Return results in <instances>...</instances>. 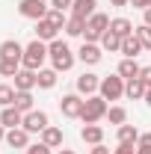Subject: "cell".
Segmentation results:
<instances>
[{"mask_svg": "<svg viewBox=\"0 0 151 154\" xmlns=\"http://www.w3.org/2000/svg\"><path fill=\"white\" fill-rule=\"evenodd\" d=\"M110 30V18L104 15V12H95L92 18L86 21V30H83V42H92V45H98L101 42V36Z\"/></svg>", "mask_w": 151, "mask_h": 154, "instance_id": "277c9868", "label": "cell"}, {"mask_svg": "<svg viewBox=\"0 0 151 154\" xmlns=\"http://www.w3.org/2000/svg\"><path fill=\"white\" fill-rule=\"evenodd\" d=\"M142 101H145V104H148V107H151V89H148V92H145V98H142Z\"/></svg>", "mask_w": 151, "mask_h": 154, "instance_id": "7bdbcfd3", "label": "cell"}, {"mask_svg": "<svg viewBox=\"0 0 151 154\" xmlns=\"http://www.w3.org/2000/svg\"><path fill=\"white\" fill-rule=\"evenodd\" d=\"M74 6V0H51V9H59V12H68Z\"/></svg>", "mask_w": 151, "mask_h": 154, "instance_id": "d6a6232c", "label": "cell"}, {"mask_svg": "<svg viewBox=\"0 0 151 154\" xmlns=\"http://www.w3.org/2000/svg\"><path fill=\"white\" fill-rule=\"evenodd\" d=\"M113 154H136V145H122V142H119V148H116Z\"/></svg>", "mask_w": 151, "mask_h": 154, "instance_id": "d590c367", "label": "cell"}, {"mask_svg": "<svg viewBox=\"0 0 151 154\" xmlns=\"http://www.w3.org/2000/svg\"><path fill=\"white\" fill-rule=\"evenodd\" d=\"M83 30H86V21H80V18H68V24H65V36H83Z\"/></svg>", "mask_w": 151, "mask_h": 154, "instance_id": "f546056e", "label": "cell"}, {"mask_svg": "<svg viewBox=\"0 0 151 154\" xmlns=\"http://www.w3.org/2000/svg\"><path fill=\"white\" fill-rule=\"evenodd\" d=\"M142 24H148V27H151V6L145 9V12H142Z\"/></svg>", "mask_w": 151, "mask_h": 154, "instance_id": "ab89813d", "label": "cell"}, {"mask_svg": "<svg viewBox=\"0 0 151 154\" xmlns=\"http://www.w3.org/2000/svg\"><path fill=\"white\" fill-rule=\"evenodd\" d=\"M139 71H142V65H139L136 59H122L116 74L122 77V80H133V77H139Z\"/></svg>", "mask_w": 151, "mask_h": 154, "instance_id": "d6986e66", "label": "cell"}, {"mask_svg": "<svg viewBox=\"0 0 151 154\" xmlns=\"http://www.w3.org/2000/svg\"><path fill=\"white\" fill-rule=\"evenodd\" d=\"M48 125H51V119H48L45 110H30V113H24V125H21V128H24L27 134H42Z\"/></svg>", "mask_w": 151, "mask_h": 154, "instance_id": "52a82bcc", "label": "cell"}, {"mask_svg": "<svg viewBox=\"0 0 151 154\" xmlns=\"http://www.w3.org/2000/svg\"><path fill=\"white\" fill-rule=\"evenodd\" d=\"M57 80H59V71H57V68H39V71H36L39 89H54Z\"/></svg>", "mask_w": 151, "mask_h": 154, "instance_id": "ac0fdd59", "label": "cell"}, {"mask_svg": "<svg viewBox=\"0 0 151 154\" xmlns=\"http://www.w3.org/2000/svg\"><path fill=\"white\" fill-rule=\"evenodd\" d=\"M95 6H98V0H74V6H71V18L89 21L95 15Z\"/></svg>", "mask_w": 151, "mask_h": 154, "instance_id": "4fadbf2b", "label": "cell"}, {"mask_svg": "<svg viewBox=\"0 0 151 154\" xmlns=\"http://www.w3.org/2000/svg\"><path fill=\"white\" fill-rule=\"evenodd\" d=\"M125 83H128V80H122L119 74H113V77H101L98 95L104 98V101H119V98L125 95Z\"/></svg>", "mask_w": 151, "mask_h": 154, "instance_id": "5b68a950", "label": "cell"}, {"mask_svg": "<svg viewBox=\"0 0 151 154\" xmlns=\"http://www.w3.org/2000/svg\"><path fill=\"white\" fill-rule=\"evenodd\" d=\"M98 45H101V48H104L107 54H119V51H122V38L116 36L113 30H107V33L101 36V42H98Z\"/></svg>", "mask_w": 151, "mask_h": 154, "instance_id": "cb8c5ba5", "label": "cell"}, {"mask_svg": "<svg viewBox=\"0 0 151 154\" xmlns=\"http://www.w3.org/2000/svg\"><path fill=\"white\" fill-rule=\"evenodd\" d=\"M6 142H9L12 148H27V145H30V134H27L24 128H12V131H6Z\"/></svg>", "mask_w": 151, "mask_h": 154, "instance_id": "44dd1931", "label": "cell"}, {"mask_svg": "<svg viewBox=\"0 0 151 154\" xmlns=\"http://www.w3.org/2000/svg\"><path fill=\"white\" fill-rule=\"evenodd\" d=\"M42 142H45L48 148H62V128L48 125V128L42 131Z\"/></svg>", "mask_w": 151, "mask_h": 154, "instance_id": "ffe728a7", "label": "cell"}, {"mask_svg": "<svg viewBox=\"0 0 151 154\" xmlns=\"http://www.w3.org/2000/svg\"><path fill=\"white\" fill-rule=\"evenodd\" d=\"M133 33H136V38L142 42V48H145V51H151V27H148V24H139Z\"/></svg>", "mask_w": 151, "mask_h": 154, "instance_id": "4dcf8cb0", "label": "cell"}, {"mask_svg": "<svg viewBox=\"0 0 151 154\" xmlns=\"http://www.w3.org/2000/svg\"><path fill=\"white\" fill-rule=\"evenodd\" d=\"M48 59H51V65L57 68V71H71L77 62V54L62 42V38H54L51 45H48Z\"/></svg>", "mask_w": 151, "mask_h": 154, "instance_id": "6da1fadb", "label": "cell"}, {"mask_svg": "<svg viewBox=\"0 0 151 154\" xmlns=\"http://www.w3.org/2000/svg\"><path fill=\"white\" fill-rule=\"evenodd\" d=\"M107 110H110V104H107L101 95H92V98H86V101H83L80 122H83V125H98L101 119H107Z\"/></svg>", "mask_w": 151, "mask_h": 154, "instance_id": "3957f363", "label": "cell"}, {"mask_svg": "<svg viewBox=\"0 0 151 154\" xmlns=\"http://www.w3.org/2000/svg\"><path fill=\"white\" fill-rule=\"evenodd\" d=\"M18 12L24 15V18H30V21H42L48 12H51V6H48L45 0H21Z\"/></svg>", "mask_w": 151, "mask_h": 154, "instance_id": "8992f818", "label": "cell"}, {"mask_svg": "<svg viewBox=\"0 0 151 154\" xmlns=\"http://www.w3.org/2000/svg\"><path fill=\"white\" fill-rule=\"evenodd\" d=\"M39 83H36V71H30V68H21L18 74H15V89L18 92H33Z\"/></svg>", "mask_w": 151, "mask_h": 154, "instance_id": "9a60e30c", "label": "cell"}, {"mask_svg": "<svg viewBox=\"0 0 151 154\" xmlns=\"http://www.w3.org/2000/svg\"><path fill=\"white\" fill-rule=\"evenodd\" d=\"M145 92H148V86H145L139 77H133V80H128V83H125V95L131 98V101H139V98H145Z\"/></svg>", "mask_w": 151, "mask_h": 154, "instance_id": "7402d4cb", "label": "cell"}, {"mask_svg": "<svg viewBox=\"0 0 151 154\" xmlns=\"http://www.w3.org/2000/svg\"><path fill=\"white\" fill-rule=\"evenodd\" d=\"M139 80H142V83L151 89V65H142V71H139Z\"/></svg>", "mask_w": 151, "mask_h": 154, "instance_id": "e575fe53", "label": "cell"}, {"mask_svg": "<svg viewBox=\"0 0 151 154\" xmlns=\"http://www.w3.org/2000/svg\"><path fill=\"white\" fill-rule=\"evenodd\" d=\"M0 59H24V48L15 38H6L0 42Z\"/></svg>", "mask_w": 151, "mask_h": 154, "instance_id": "e0dca14e", "label": "cell"}, {"mask_svg": "<svg viewBox=\"0 0 151 154\" xmlns=\"http://www.w3.org/2000/svg\"><path fill=\"white\" fill-rule=\"evenodd\" d=\"M0 139H6V128L3 125H0Z\"/></svg>", "mask_w": 151, "mask_h": 154, "instance_id": "ee69618b", "label": "cell"}, {"mask_svg": "<svg viewBox=\"0 0 151 154\" xmlns=\"http://www.w3.org/2000/svg\"><path fill=\"white\" fill-rule=\"evenodd\" d=\"M119 142L122 145H136L139 142V131L133 125H119Z\"/></svg>", "mask_w": 151, "mask_h": 154, "instance_id": "d4e9b609", "label": "cell"}, {"mask_svg": "<svg viewBox=\"0 0 151 154\" xmlns=\"http://www.w3.org/2000/svg\"><path fill=\"white\" fill-rule=\"evenodd\" d=\"M0 125H3L6 131L21 128V125H24V113H21L18 107H3V113H0Z\"/></svg>", "mask_w": 151, "mask_h": 154, "instance_id": "7c38bea8", "label": "cell"}, {"mask_svg": "<svg viewBox=\"0 0 151 154\" xmlns=\"http://www.w3.org/2000/svg\"><path fill=\"white\" fill-rule=\"evenodd\" d=\"M36 38H42V42H48V45H51L54 38H59V27L45 15L42 21H36Z\"/></svg>", "mask_w": 151, "mask_h": 154, "instance_id": "8fae6325", "label": "cell"}, {"mask_svg": "<svg viewBox=\"0 0 151 154\" xmlns=\"http://www.w3.org/2000/svg\"><path fill=\"white\" fill-rule=\"evenodd\" d=\"M15 95H18V89H15V86L0 83V107H12V104H15Z\"/></svg>", "mask_w": 151, "mask_h": 154, "instance_id": "484cf974", "label": "cell"}, {"mask_svg": "<svg viewBox=\"0 0 151 154\" xmlns=\"http://www.w3.org/2000/svg\"><path fill=\"white\" fill-rule=\"evenodd\" d=\"M139 148H151V134H139Z\"/></svg>", "mask_w": 151, "mask_h": 154, "instance_id": "8d00e7d4", "label": "cell"}, {"mask_svg": "<svg viewBox=\"0 0 151 154\" xmlns=\"http://www.w3.org/2000/svg\"><path fill=\"white\" fill-rule=\"evenodd\" d=\"M59 154H74V151H71V148H62V151H59Z\"/></svg>", "mask_w": 151, "mask_h": 154, "instance_id": "f6af8a7d", "label": "cell"}, {"mask_svg": "<svg viewBox=\"0 0 151 154\" xmlns=\"http://www.w3.org/2000/svg\"><path fill=\"white\" fill-rule=\"evenodd\" d=\"M89 154H113V151H110V148L101 142V145H92V151H89Z\"/></svg>", "mask_w": 151, "mask_h": 154, "instance_id": "74e56055", "label": "cell"}, {"mask_svg": "<svg viewBox=\"0 0 151 154\" xmlns=\"http://www.w3.org/2000/svg\"><path fill=\"white\" fill-rule=\"evenodd\" d=\"M110 3H113V6H119V9H122V6H131V0H110Z\"/></svg>", "mask_w": 151, "mask_h": 154, "instance_id": "60d3db41", "label": "cell"}, {"mask_svg": "<svg viewBox=\"0 0 151 154\" xmlns=\"http://www.w3.org/2000/svg\"><path fill=\"white\" fill-rule=\"evenodd\" d=\"M142 51H145V48H142V42L136 38V33H133V36H128V38H122V51H119V54H122L125 59H136Z\"/></svg>", "mask_w": 151, "mask_h": 154, "instance_id": "5bb4252c", "label": "cell"}, {"mask_svg": "<svg viewBox=\"0 0 151 154\" xmlns=\"http://www.w3.org/2000/svg\"><path fill=\"white\" fill-rule=\"evenodd\" d=\"M21 68H24L21 59H0V74H3V77H15Z\"/></svg>", "mask_w": 151, "mask_h": 154, "instance_id": "4316f807", "label": "cell"}, {"mask_svg": "<svg viewBox=\"0 0 151 154\" xmlns=\"http://www.w3.org/2000/svg\"><path fill=\"white\" fill-rule=\"evenodd\" d=\"M110 30H113L119 38H128V36H133V30H136V27H133L128 18H110Z\"/></svg>", "mask_w": 151, "mask_h": 154, "instance_id": "603a6c76", "label": "cell"}, {"mask_svg": "<svg viewBox=\"0 0 151 154\" xmlns=\"http://www.w3.org/2000/svg\"><path fill=\"white\" fill-rule=\"evenodd\" d=\"M136 154H151V148H139V145H136Z\"/></svg>", "mask_w": 151, "mask_h": 154, "instance_id": "b9f144b4", "label": "cell"}, {"mask_svg": "<svg viewBox=\"0 0 151 154\" xmlns=\"http://www.w3.org/2000/svg\"><path fill=\"white\" fill-rule=\"evenodd\" d=\"M131 6H136V9H142V12H145V9L151 6V0H131Z\"/></svg>", "mask_w": 151, "mask_h": 154, "instance_id": "f35d334b", "label": "cell"}, {"mask_svg": "<svg viewBox=\"0 0 151 154\" xmlns=\"http://www.w3.org/2000/svg\"><path fill=\"white\" fill-rule=\"evenodd\" d=\"M27 154H51V148L45 142H36V145H27Z\"/></svg>", "mask_w": 151, "mask_h": 154, "instance_id": "836d02e7", "label": "cell"}, {"mask_svg": "<svg viewBox=\"0 0 151 154\" xmlns=\"http://www.w3.org/2000/svg\"><path fill=\"white\" fill-rule=\"evenodd\" d=\"M45 59H48V42L33 38V42L24 48V59H21V65L30 68V71H39V68L45 65Z\"/></svg>", "mask_w": 151, "mask_h": 154, "instance_id": "7a4b0ae2", "label": "cell"}, {"mask_svg": "<svg viewBox=\"0 0 151 154\" xmlns=\"http://www.w3.org/2000/svg\"><path fill=\"white\" fill-rule=\"evenodd\" d=\"M77 59H80L83 65H98V62L104 59V48H101V45H92V42H83L80 51H77Z\"/></svg>", "mask_w": 151, "mask_h": 154, "instance_id": "9c48e42d", "label": "cell"}, {"mask_svg": "<svg viewBox=\"0 0 151 154\" xmlns=\"http://www.w3.org/2000/svg\"><path fill=\"white\" fill-rule=\"evenodd\" d=\"M80 139H83L86 145H101V142H104V128H101V125H83Z\"/></svg>", "mask_w": 151, "mask_h": 154, "instance_id": "2e32d148", "label": "cell"}, {"mask_svg": "<svg viewBox=\"0 0 151 154\" xmlns=\"http://www.w3.org/2000/svg\"><path fill=\"white\" fill-rule=\"evenodd\" d=\"M98 86H101V77H98V74H89V71H83V74L77 77V95L92 98L95 92H98Z\"/></svg>", "mask_w": 151, "mask_h": 154, "instance_id": "30bf717a", "label": "cell"}, {"mask_svg": "<svg viewBox=\"0 0 151 154\" xmlns=\"http://www.w3.org/2000/svg\"><path fill=\"white\" fill-rule=\"evenodd\" d=\"M107 119H110V125H128V110L116 104V107L107 110Z\"/></svg>", "mask_w": 151, "mask_h": 154, "instance_id": "f1b7e54d", "label": "cell"}, {"mask_svg": "<svg viewBox=\"0 0 151 154\" xmlns=\"http://www.w3.org/2000/svg\"><path fill=\"white\" fill-rule=\"evenodd\" d=\"M59 113L65 116V119H80V113H83V95H77V92L62 95V101H59Z\"/></svg>", "mask_w": 151, "mask_h": 154, "instance_id": "ba28073f", "label": "cell"}, {"mask_svg": "<svg viewBox=\"0 0 151 154\" xmlns=\"http://www.w3.org/2000/svg\"><path fill=\"white\" fill-rule=\"evenodd\" d=\"M12 107H18L21 113H30V110H36V107H33V92H18Z\"/></svg>", "mask_w": 151, "mask_h": 154, "instance_id": "83f0119b", "label": "cell"}, {"mask_svg": "<svg viewBox=\"0 0 151 154\" xmlns=\"http://www.w3.org/2000/svg\"><path fill=\"white\" fill-rule=\"evenodd\" d=\"M48 18L54 21V24H57L59 30H65V24H68V18H65V12H59V9H51V12H48Z\"/></svg>", "mask_w": 151, "mask_h": 154, "instance_id": "1f68e13d", "label": "cell"}]
</instances>
